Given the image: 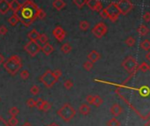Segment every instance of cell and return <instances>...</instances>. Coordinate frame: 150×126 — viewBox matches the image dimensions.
Returning <instances> with one entry per match:
<instances>
[{"instance_id": "f546056e", "label": "cell", "mask_w": 150, "mask_h": 126, "mask_svg": "<svg viewBox=\"0 0 150 126\" xmlns=\"http://www.w3.org/2000/svg\"><path fill=\"white\" fill-rule=\"evenodd\" d=\"M83 68L85 69L86 71H87V72H90L92 69L94 68V63H92V62H90V61H86L84 64H83Z\"/></svg>"}, {"instance_id": "ac0fdd59", "label": "cell", "mask_w": 150, "mask_h": 126, "mask_svg": "<svg viewBox=\"0 0 150 126\" xmlns=\"http://www.w3.org/2000/svg\"><path fill=\"white\" fill-rule=\"evenodd\" d=\"M90 111H91V108L87 103V104L86 103H83V104H81L79 108V112L81 115H83V116H87L90 113Z\"/></svg>"}, {"instance_id": "1f68e13d", "label": "cell", "mask_w": 150, "mask_h": 126, "mask_svg": "<svg viewBox=\"0 0 150 126\" xmlns=\"http://www.w3.org/2000/svg\"><path fill=\"white\" fill-rule=\"evenodd\" d=\"M43 102H44V100L42 98H38L36 101V105H34V107H36L38 110L42 111V105H43Z\"/></svg>"}, {"instance_id": "7402d4cb", "label": "cell", "mask_w": 150, "mask_h": 126, "mask_svg": "<svg viewBox=\"0 0 150 126\" xmlns=\"http://www.w3.org/2000/svg\"><path fill=\"white\" fill-rule=\"evenodd\" d=\"M61 51L64 53V54H68V53H70L73 50L72 48V46L69 44V43H64L62 46H61Z\"/></svg>"}, {"instance_id": "ba28073f", "label": "cell", "mask_w": 150, "mask_h": 126, "mask_svg": "<svg viewBox=\"0 0 150 126\" xmlns=\"http://www.w3.org/2000/svg\"><path fill=\"white\" fill-rule=\"evenodd\" d=\"M107 31H108V27L103 22L97 23V24L92 28V34L98 39H101L104 36Z\"/></svg>"}, {"instance_id": "c3c4849f", "label": "cell", "mask_w": 150, "mask_h": 126, "mask_svg": "<svg viewBox=\"0 0 150 126\" xmlns=\"http://www.w3.org/2000/svg\"><path fill=\"white\" fill-rule=\"evenodd\" d=\"M21 126H32V124L29 123V122H25L24 123H23Z\"/></svg>"}, {"instance_id": "60d3db41", "label": "cell", "mask_w": 150, "mask_h": 126, "mask_svg": "<svg viewBox=\"0 0 150 126\" xmlns=\"http://www.w3.org/2000/svg\"><path fill=\"white\" fill-rule=\"evenodd\" d=\"M99 13H100V16H101L103 19H108V13H107V11H106L105 8H102V9L99 11Z\"/></svg>"}, {"instance_id": "484cf974", "label": "cell", "mask_w": 150, "mask_h": 126, "mask_svg": "<svg viewBox=\"0 0 150 126\" xmlns=\"http://www.w3.org/2000/svg\"><path fill=\"white\" fill-rule=\"evenodd\" d=\"M103 102L102 98L100 95H94V103L93 105H95L96 107H100Z\"/></svg>"}, {"instance_id": "836d02e7", "label": "cell", "mask_w": 150, "mask_h": 126, "mask_svg": "<svg viewBox=\"0 0 150 126\" xmlns=\"http://www.w3.org/2000/svg\"><path fill=\"white\" fill-rule=\"evenodd\" d=\"M64 87L66 89V90H70L73 86V82L72 81L71 79H66L65 80V82L63 84Z\"/></svg>"}, {"instance_id": "52a82bcc", "label": "cell", "mask_w": 150, "mask_h": 126, "mask_svg": "<svg viewBox=\"0 0 150 126\" xmlns=\"http://www.w3.org/2000/svg\"><path fill=\"white\" fill-rule=\"evenodd\" d=\"M117 5L122 15L128 14L133 9V4L130 1V0H119L117 3Z\"/></svg>"}, {"instance_id": "8fae6325", "label": "cell", "mask_w": 150, "mask_h": 126, "mask_svg": "<svg viewBox=\"0 0 150 126\" xmlns=\"http://www.w3.org/2000/svg\"><path fill=\"white\" fill-rule=\"evenodd\" d=\"M86 5L88 6V8L90 10L98 11V13L103 8L100 0H87V4Z\"/></svg>"}, {"instance_id": "ab89813d", "label": "cell", "mask_w": 150, "mask_h": 126, "mask_svg": "<svg viewBox=\"0 0 150 126\" xmlns=\"http://www.w3.org/2000/svg\"><path fill=\"white\" fill-rule=\"evenodd\" d=\"M34 105H36V100L34 98H28L27 101V106L28 108H34Z\"/></svg>"}, {"instance_id": "7bdbcfd3", "label": "cell", "mask_w": 150, "mask_h": 126, "mask_svg": "<svg viewBox=\"0 0 150 126\" xmlns=\"http://www.w3.org/2000/svg\"><path fill=\"white\" fill-rule=\"evenodd\" d=\"M7 32H8V29L5 25L0 26V36H5V34H6Z\"/></svg>"}, {"instance_id": "d6a6232c", "label": "cell", "mask_w": 150, "mask_h": 126, "mask_svg": "<svg viewBox=\"0 0 150 126\" xmlns=\"http://www.w3.org/2000/svg\"><path fill=\"white\" fill-rule=\"evenodd\" d=\"M50 109H51V103H50L48 101H44L42 108V112H48Z\"/></svg>"}, {"instance_id": "5bb4252c", "label": "cell", "mask_w": 150, "mask_h": 126, "mask_svg": "<svg viewBox=\"0 0 150 126\" xmlns=\"http://www.w3.org/2000/svg\"><path fill=\"white\" fill-rule=\"evenodd\" d=\"M10 10L8 0H0V13L5 15Z\"/></svg>"}, {"instance_id": "681fc988", "label": "cell", "mask_w": 150, "mask_h": 126, "mask_svg": "<svg viewBox=\"0 0 150 126\" xmlns=\"http://www.w3.org/2000/svg\"><path fill=\"white\" fill-rule=\"evenodd\" d=\"M146 58L150 62V50H149V51L147 52V54L146 55Z\"/></svg>"}, {"instance_id": "5b68a950", "label": "cell", "mask_w": 150, "mask_h": 126, "mask_svg": "<svg viewBox=\"0 0 150 126\" xmlns=\"http://www.w3.org/2000/svg\"><path fill=\"white\" fill-rule=\"evenodd\" d=\"M107 13H108V19H110V21L115 22L117 21L119 18V15L121 14L120 11L118 8L116 2H111L106 8Z\"/></svg>"}, {"instance_id": "bcb514c9", "label": "cell", "mask_w": 150, "mask_h": 126, "mask_svg": "<svg viewBox=\"0 0 150 126\" xmlns=\"http://www.w3.org/2000/svg\"><path fill=\"white\" fill-rule=\"evenodd\" d=\"M53 73H54V75L57 77V78H60V77H62V75H63V73H62V71H60V70H55V71H53Z\"/></svg>"}, {"instance_id": "e575fe53", "label": "cell", "mask_w": 150, "mask_h": 126, "mask_svg": "<svg viewBox=\"0 0 150 126\" xmlns=\"http://www.w3.org/2000/svg\"><path fill=\"white\" fill-rule=\"evenodd\" d=\"M46 16H47V14H46V13L43 11V9L38 7V10H37V18L40 19H43L46 18Z\"/></svg>"}, {"instance_id": "277c9868", "label": "cell", "mask_w": 150, "mask_h": 126, "mask_svg": "<svg viewBox=\"0 0 150 126\" xmlns=\"http://www.w3.org/2000/svg\"><path fill=\"white\" fill-rule=\"evenodd\" d=\"M40 82L42 83L45 87L51 88L57 81H59V78H57L53 72L50 70H47L40 78H39Z\"/></svg>"}, {"instance_id": "4dcf8cb0", "label": "cell", "mask_w": 150, "mask_h": 126, "mask_svg": "<svg viewBox=\"0 0 150 126\" xmlns=\"http://www.w3.org/2000/svg\"><path fill=\"white\" fill-rule=\"evenodd\" d=\"M73 4L79 9H81L86 4H87V0H73Z\"/></svg>"}, {"instance_id": "7dc6e473", "label": "cell", "mask_w": 150, "mask_h": 126, "mask_svg": "<svg viewBox=\"0 0 150 126\" xmlns=\"http://www.w3.org/2000/svg\"><path fill=\"white\" fill-rule=\"evenodd\" d=\"M5 60H6V59H5V57L4 56V55L0 54V65L3 64L5 63Z\"/></svg>"}, {"instance_id": "9a60e30c", "label": "cell", "mask_w": 150, "mask_h": 126, "mask_svg": "<svg viewBox=\"0 0 150 126\" xmlns=\"http://www.w3.org/2000/svg\"><path fill=\"white\" fill-rule=\"evenodd\" d=\"M54 47L53 46L50 44V43H49V42H46L45 44H43V46L42 47V49H41V51H42L43 52V54L44 55H46V56H50L51 53H53L54 52Z\"/></svg>"}, {"instance_id": "b9f144b4", "label": "cell", "mask_w": 150, "mask_h": 126, "mask_svg": "<svg viewBox=\"0 0 150 126\" xmlns=\"http://www.w3.org/2000/svg\"><path fill=\"white\" fill-rule=\"evenodd\" d=\"M86 101L87 102L88 105H93V103H94V95L88 94V95L86 97Z\"/></svg>"}, {"instance_id": "d6986e66", "label": "cell", "mask_w": 150, "mask_h": 126, "mask_svg": "<svg viewBox=\"0 0 150 126\" xmlns=\"http://www.w3.org/2000/svg\"><path fill=\"white\" fill-rule=\"evenodd\" d=\"M40 36V33L36 30V29H32L28 34V37L30 41H37Z\"/></svg>"}, {"instance_id": "db71d44e", "label": "cell", "mask_w": 150, "mask_h": 126, "mask_svg": "<svg viewBox=\"0 0 150 126\" xmlns=\"http://www.w3.org/2000/svg\"><path fill=\"white\" fill-rule=\"evenodd\" d=\"M0 100H1V99H0Z\"/></svg>"}, {"instance_id": "30bf717a", "label": "cell", "mask_w": 150, "mask_h": 126, "mask_svg": "<svg viewBox=\"0 0 150 126\" xmlns=\"http://www.w3.org/2000/svg\"><path fill=\"white\" fill-rule=\"evenodd\" d=\"M52 34H53L54 37H55L57 41H59V42H62V41L65 38V36H66L65 31V30L63 29V27H60V26L56 27L53 29Z\"/></svg>"}, {"instance_id": "f35d334b", "label": "cell", "mask_w": 150, "mask_h": 126, "mask_svg": "<svg viewBox=\"0 0 150 126\" xmlns=\"http://www.w3.org/2000/svg\"><path fill=\"white\" fill-rule=\"evenodd\" d=\"M139 69H140V71H141V72H147L149 69H150V67H149V65L147 64H146L145 62H143V63H141V64L139 66Z\"/></svg>"}, {"instance_id": "4316f807", "label": "cell", "mask_w": 150, "mask_h": 126, "mask_svg": "<svg viewBox=\"0 0 150 126\" xmlns=\"http://www.w3.org/2000/svg\"><path fill=\"white\" fill-rule=\"evenodd\" d=\"M141 47L142 50H150V41L149 40H143L141 42Z\"/></svg>"}, {"instance_id": "f907efd6", "label": "cell", "mask_w": 150, "mask_h": 126, "mask_svg": "<svg viewBox=\"0 0 150 126\" xmlns=\"http://www.w3.org/2000/svg\"><path fill=\"white\" fill-rule=\"evenodd\" d=\"M49 126H60V125L57 124V123H50Z\"/></svg>"}, {"instance_id": "2e32d148", "label": "cell", "mask_w": 150, "mask_h": 126, "mask_svg": "<svg viewBox=\"0 0 150 126\" xmlns=\"http://www.w3.org/2000/svg\"><path fill=\"white\" fill-rule=\"evenodd\" d=\"M100 58H101V55H100V53L97 52L96 50H92V51L87 55V59H88V61H90V62H92V63L97 62Z\"/></svg>"}, {"instance_id": "74e56055", "label": "cell", "mask_w": 150, "mask_h": 126, "mask_svg": "<svg viewBox=\"0 0 150 126\" xmlns=\"http://www.w3.org/2000/svg\"><path fill=\"white\" fill-rule=\"evenodd\" d=\"M20 78L23 79V80H27V79L29 78V72H28V70H23V71H21L20 73Z\"/></svg>"}, {"instance_id": "d590c367", "label": "cell", "mask_w": 150, "mask_h": 126, "mask_svg": "<svg viewBox=\"0 0 150 126\" xmlns=\"http://www.w3.org/2000/svg\"><path fill=\"white\" fill-rule=\"evenodd\" d=\"M42 44H45L46 42H48V36H47V34H40V36H39V38L38 40Z\"/></svg>"}, {"instance_id": "83f0119b", "label": "cell", "mask_w": 150, "mask_h": 126, "mask_svg": "<svg viewBox=\"0 0 150 126\" xmlns=\"http://www.w3.org/2000/svg\"><path fill=\"white\" fill-rule=\"evenodd\" d=\"M120 125H121L120 122H119L116 117L111 118V119L109 120L108 123H107V126H120Z\"/></svg>"}, {"instance_id": "3957f363", "label": "cell", "mask_w": 150, "mask_h": 126, "mask_svg": "<svg viewBox=\"0 0 150 126\" xmlns=\"http://www.w3.org/2000/svg\"><path fill=\"white\" fill-rule=\"evenodd\" d=\"M59 117L65 122H70L76 116V109L70 104V103H65V104L57 111Z\"/></svg>"}, {"instance_id": "ffe728a7", "label": "cell", "mask_w": 150, "mask_h": 126, "mask_svg": "<svg viewBox=\"0 0 150 126\" xmlns=\"http://www.w3.org/2000/svg\"><path fill=\"white\" fill-rule=\"evenodd\" d=\"M137 32H138V34H139L141 36H147V34L149 33V28L147 26H145V25H141L139 27H138Z\"/></svg>"}, {"instance_id": "7a4b0ae2", "label": "cell", "mask_w": 150, "mask_h": 126, "mask_svg": "<svg viewBox=\"0 0 150 126\" xmlns=\"http://www.w3.org/2000/svg\"><path fill=\"white\" fill-rule=\"evenodd\" d=\"M3 66L10 75L15 76L22 68V60L18 55H13L5 61Z\"/></svg>"}, {"instance_id": "e0dca14e", "label": "cell", "mask_w": 150, "mask_h": 126, "mask_svg": "<svg viewBox=\"0 0 150 126\" xmlns=\"http://www.w3.org/2000/svg\"><path fill=\"white\" fill-rule=\"evenodd\" d=\"M52 5L57 11H61L66 6V3L64 0H54L52 3Z\"/></svg>"}, {"instance_id": "4fadbf2b", "label": "cell", "mask_w": 150, "mask_h": 126, "mask_svg": "<svg viewBox=\"0 0 150 126\" xmlns=\"http://www.w3.org/2000/svg\"><path fill=\"white\" fill-rule=\"evenodd\" d=\"M9 6H10V10L13 11V13H18L19 11L20 10L21 4L18 0H11V2H9Z\"/></svg>"}, {"instance_id": "7c38bea8", "label": "cell", "mask_w": 150, "mask_h": 126, "mask_svg": "<svg viewBox=\"0 0 150 126\" xmlns=\"http://www.w3.org/2000/svg\"><path fill=\"white\" fill-rule=\"evenodd\" d=\"M110 111L111 115H113V116H114V117H117L120 116V115L122 114L123 109H122V107L119 104H113L110 107Z\"/></svg>"}, {"instance_id": "44dd1931", "label": "cell", "mask_w": 150, "mask_h": 126, "mask_svg": "<svg viewBox=\"0 0 150 126\" xmlns=\"http://www.w3.org/2000/svg\"><path fill=\"white\" fill-rule=\"evenodd\" d=\"M8 22L10 23L11 26L15 27L18 23L20 22V18L18 16V13H13L9 19H8Z\"/></svg>"}, {"instance_id": "ee69618b", "label": "cell", "mask_w": 150, "mask_h": 126, "mask_svg": "<svg viewBox=\"0 0 150 126\" xmlns=\"http://www.w3.org/2000/svg\"><path fill=\"white\" fill-rule=\"evenodd\" d=\"M142 19H143V20L146 21V22H149V21H150V13H149V11H146V13L143 14Z\"/></svg>"}, {"instance_id": "8d00e7d4", "label": "cell", "mask_w": 150, "mask_h": 126, "mask_svg": "<svg viewBox=\"0 0 150 126\" xmlns=\"http://www.w3.org/2000/svg\"><path fill=\"white\" fill-rule=\"evenodd\" d=\"M135 42H136L135 38H133L132 36L128 37L127 39L125 40V44L127 45V46H129V47H133V46H134L135 45Z\"/></svg>"}, {"instance_id": "9c48e42d", "label": "cell", "mask_w": 150, "mask_h": 126, "mask_svg": "<svg viewBox=\"0 0 150 126\" xmlns=\"http://www.w3.org/2000/svg\"><path fill=\"white\" fill-rule=\"evenodd\" d=\"M122 66L128 72H133L135 71V69L137 67V62L133 56H128L124 60V62L122 64Z\"/></svg>"}, {"instance_id": "f1b7e54d", "label": "cell", "mask_w": 150, "mask_h": 126, "mask_svg": "<svg viewBox=\"0 0 150 126\" xmlns=\"http://www.w3.org/2000/svg\"><path fill=\"white\" fill-rule=\"evenodd\" d=\"M30 93H31V94L34 95V96L38 95L39 93H40V87H39L38 86H36V85L32 86L31 88H30Z\"/></svg>"}, {"instance_id": "8992f818", "label": "cell", "mask_w": 150, "mask_h": 126, "mask_svg": "<svg viewBox=\"0 0 150 126\" xmlns=\"http://www.w3.org/2000/svg\"><path fill=\"white\" fill-rule=\"evenodd\" d=\"M41 49H42V47L40 46V44L37 42V41H29L24 46L25 51L32 57L36 56L41 51Z\"/></svg>"}, {"instance_id": "816d5d0a", "label": "cell", "mask_w": 150, "mask_h": 126, "mask_svg": "<svg viewBox=\"0 0 150 126\" xmlns=\"http://www.w3.org/2000/svg\"><path fill=\"white\" fill-rule=\"evenodd\" d=\"M145 126H150V120H148V121L145 123Z\"/></svg>"}, {"instance_id": "f5cc1de1", "label": "cell", "mask_w": 150, "mask_h": 126, "mask_svg": "<svg viewBox=\"0 0 150 126\" xmlns=\"http://www.w3.org/2000/svg\"><path fill=\"white\" fill-rule=\"evenodd\" d=\"M47 126H49V125H47Z\"/></svg>"}, {"instance_id": "d4e9b609", "label": "cell", "mask_w": 150, "mask_h": 126, "mask_svg": "<svg viewBox=\"0 0 150 126\" xmlns=\"http://www.w3.org/2000/svg\"><path fill=\"white\" fill-rule=\"evenodd\" d=\"M7 123L9 126H18L19 124V119L17 118V117H11L8 121Z\"/></svg>"}, {"instance_id": "603a6c76", "label": "cell", "mask_w": 150, "mask_h": 126, "mask_svg": "<svg viewBox=\"0 0 150 126\" xmlns=\"http://www.w3.org/2000/svg\"><path fill=\"white\" fill-rule=\"evenodd\" d=\"M8 114L10 115L11 117H17L18 115L20 114V109H19L17 107L13 106V107H11V108L9 109Z\"/></svg>"}, {"instance_id": "6da1fadb", "label": "cell", "mask_w": 150, "mask_h": 126, "mask_svg": "<svg viewBox=\"0 0 150 126\" xmlns=\"http://www.w3.org/2000/svg\"><path fill=\"white\" fill-rule=\"evenodd\" d=\"M37 10L38 5L33 0H26L18 13L20 22L26 27H30L37 18Z\"/></svg>"}, {"instance_id": "f6af8a7d", "label": "cell", "mask_w": 150, "mask_h": 126, "mask_svg": "<svg viewBox=\"0 0 150 126\" xmlns=\"http://www.w3.org/2000/svg\"><path fill=\"white\" fill-rule=\"evenodd\" d=\"M0 126H9L7 121L5 120V118L2 116H0Z\"/></svg>"}, {"instance_id": "cb8c5ba5", "label": "cell", "mask_w": 150, "mask_h": 126, "mask_svg": "<svg viewBox=\"0 0 150 126\" xmlns=\"http://www.w3.org/2000/svg\"><path fill=\"white\" fill-rule=\"evenodd\" d=\"M90 27V24L89 22H87V20H81L79 22V28L82 31H87L88 30V28Z\"/></svg>"}]
</instances>
